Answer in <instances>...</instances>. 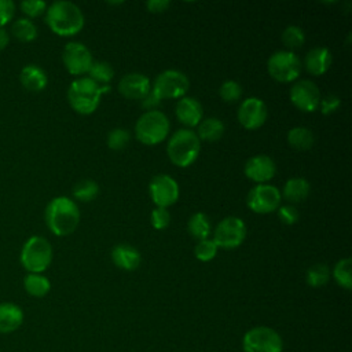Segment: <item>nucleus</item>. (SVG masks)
Here are the masks:
<instances>
[{
  "instance_id": "4",
  "label": "nucleus",
  "mask_w": 352,
  "mask_h": 352,
  "mask_svg": "<svg viewBox=\"0 0 352 352\" xmlns=\"http://www.w3.org/2000/svg\"><path fill=\"white\" fill-rule=\"evenodd\" d=\"M201 151V140L195 131L188 128L177 129L172 133L166 144V154L172 164L187 168L195 162Z\"/></svg>"
},
{
  "instance_id": "39",
  "label": "nucleus",
  "mask_w": 352,
  "mask_h": 352,
  "mask_svg": "<svg viewBox=\"0 0 352 352\" xmlns=\"http://www.w3.org/2000/svg\"><path fill=\"white\" fill-rule=\"evenodd\" d=\"M276 214H278V219L286 226H292L297 223L300 216L298 210L293 205H279V208L276 209Z\"/></svg>"
},
{
  "instance_id": "21",
  "label": "nucleus",
  "mask_w": 352,
  "mask_h": 352,
  "mask_svg": "<svg viewBox=\"0 0 352 352\" xmlns=\"http://www.w3.org/2000/svg\"><path fill=\"white\" fill-rule=\"evenodd\" d=\"M19 81L23 88L32 92H40L43 91L48 84V77L44 69H41L38 65L29 63L23 66V69L19 73Z\"/></svg>"
},
{
  "instance_id": "2",
  "label": "nucleus",
  "mask_w": 352,
  "mask_h": 352,
  "mask_svg": "<svg viewBox=\"0 0 352 352\" xmlns=\"http://www.w3.org/2000/svg\"><path fill=\"white\" fill-rule=\"evenodd\" d=\"M45 224L56 236H66L76 231L80 223L77 204L65 195L52 198L45 208Z\"/></svg>"
},
{
  "instance_id": "19",
  "label": "nucleus",
  "mask_w": 352,
  "mask_h": 352,
  "mask_svg": "<svg viewBox=\"0 0 352 352\" xmlns=\"http://www.w3.org/2000/svg\"><path fill=\"white\" fill-rule=\"evenodd\" d=\"M110 256H111V260H113L114 265L120 270H124V271H133L142 263L140 252L129 243L116 245L113 248Z\"/></svg>"
},
{
  "instance_id": "1",
  "label": "nucleus",
  "mask_w": 352,
  "mask_h": 352,
  "mask_svg": "<svg viewBox=\"0 0 352 352\" xmlns=\"http://www.w3.org/2000/svg\"><path fill=\"white\" fill-rule=\"evenodd\" d=\"M84 14L81 8L67 0H56L45 10V22L58 36L70 37L84 28Z\"/></svg>"
},
{
  "instance_id": "16",
  "label": "nucleus",
  "mask_w": 352,
  "mask_h": 352,
  "mask_svg": "<svg viewBox=\"0 0 352 352\" xmlns=\"http://www.w3.org/2000/svg\"><path fill=\"white\" fill-rule=\"evenodd\" d=\"M275 172H276L275 161L265 154H257L250 157L243 166L245 176L249 180L256 182L257 184H265L268 180H271L275 176Z\"/></svg>"
},
{
  "instance_id": "44",
  "label": "nucleus",
  "mask_w": 352,
  "mask_h": 352,
  "mask_svg": "<svg viewBox=\"0 0 352 352\" xmlns=\"http://www.w3.org/2000/svg\"><path fill=\"white\" fill-rule=\"evenodd\" d=\"M10 43V34L4 28H0V51L4 50Z\"/></svg>"
},
{
  "instance_id": "10",
  "label": "nucleus",
  "mask_w": 352,
  "mask_h": 352,
  "mask_svg": "<svg viewBox=\"0 0 352 352\" xmlns=\"http://www.w3.org/2000/svg\"><path fill=\"white\" fill-rule=\"evenodd\" d=\"M246 238V224L236 216L224 217L213 230V242L221 249H235Z\"/></svg>"
},
{
  "instance_id": "42",
  "label": "nucleus",
  "mask_w": 352,
  "mask_h": 352,
  "mask_svg": "<svg viewBox=\"0 0 352 352\" xmlns=\"http://www.w3.org/2000/svg\"><path fill=\"white\" fill-rule=\"evenodd\" d=\"M161 100H162V99H161L153 89H150V92L140 100V106H142L143 109H146L147 111H148V110H157V107L160 106Z\"/></svg>"
},
{
  "instance_id": "29",
  "label": "nucleus",
  "mask_w": 352,
  "mask_h": 352,
  "mask_svg": "<svg viewBox=\"0 0 352 352\" xmlns=\"http://www.w3.org/2000/svg\"><path fill=\"white\" fill-rule=\"evenodd\" d=\"M73 198L81 202H89L94 201L99 194V184L95 180L84 179L74 184L73 187Z\"/></svg>"
},
{
  "instance_id": "40",
  "label": "nucleus",
  "mask_w": 352,
  "mask_h": 352,
  "mask_svg": "<svg viewBox=\"0 0 352 352\" xmlns=\"http://www.w3.org/2000/svg\"><path fill=\"white\" fill-rule=\"evenodd\" d=\"M340 106H341V99L336 94H329L324 98H320V102H319L320 113L324 116L333 114L336 110H338Z\"/></svg>"
},
{
  "instance_id": "23",
  "label": "nucleus",
  "mask_w": 352,
  "mask_h": 352,
  "mask_svg": "<svg viewBox=\"0 0 352 352\" xmlns=\"http://www.w3.org/2000/svg\"><path fill=\"white\" fill-rule=\"evenodd\" d=\"M311 191V184L307 179L304 177H290L286 180V183L283 184L280 197H283L286 201L292 202V204H298L302 202Z\"/></svg>"
},
{
  "instance_id": "28",
  "label": "nucleus",
  "mask_w": 352,
  "mask_h": 352,
  "mask_svg": "<svg viewBox=\"0 0 352 352\" xmlns=\"http://www.w3.org/2000/svg\"><path fill=\"white\" fill-rule=\"evenodd\" d=\"M11 33L16 40L22 43H30L36 40L38 30L37 26L29 18H19L14 21L11 26Z\"/></svg>"
},
{
  "instance_id": "11",
  "label": "nucleus",
  "mask_w": 352,
  "mask_h": 352,
  "mask_svg": "<svg viewBox=\"0 0 352 352\" xmlns=\"http://www.w3.org/2000/svg\"><path fill=\"white\" fill-rule=\"evenodd\" d=\"M280 191L272 184H257L246 195L248 208L258 214L275 212L280 205Z\"/></svg>"
},
{
  "instance_id": "38",
  "label": "nucleus",
  "mask_w": 352,
  "mask_h": 352,
  "mask_svg": "<svg viewBox=\"0 0 352 352\" xmlns=\"http://www.w3.org/2000/svg\"><path fill=\"white\" fill-rule=\"evenodd\" d=\"M150 223L155 230H165L170 223V213L166 208H157L150 213Z\"/></svg>"
},
{
  "instance_id": "20",
  "label": "nucleus",
  "mask_w": 352,
  "mask_h": 352,
  "mask_svg": "<svg viewBox=\"0 0 352 352\" xmlns=\"http://www.w3.org/2000/svg\"><path fill=\"white\" fill-rule=\"evenodd\" d=\"M333 62V56L329 48L315 47L309 50L304 58V67L312 76L324 74Z\"/></svg>"
},
{
  "instance_id": "6",
  "label": "nucleus",
  "mask_w": 352,
  "mask_h": 352,
  "mask_svg": "<svg viewBox=\"0 0 352 352\" xmlns=\"http://www.w3.org/2000/svg\"><path fill=\"white\" fill-rule=\"evenodd\" d=\"M52 261V246L40 235L30 236L22 246L21 264L29 274L44 272Z\"/></svg>"
},
{
  "instance_id": "41",
  "label": "nucleus",
  "mask_w": 352,
  "mask_h": 352,
  "mask_svg": "<svg viewBox=\"0 0 352 352\" xmlns=\"http://www.w3.org/2000/svg\"><path fill=\"white\" fill-rule=\"evenodd\" d=\"M15 15V4L11 0H0V28H4Z\"/></svg>"
},
{
  "instance_id": "30",
  "label": "nucleus",
  "mask_w": 352,
  "mask_h": 352,
  "mask_svg": "<svg viewBox=\"0 0 352 352\" xmlns=\"http://www.w3.org/2000/svg\"><path fill=\"white\" fill-rule=\"evenodd\" d=\"M113 77H114L113 66L104 60L94 62L88 72V78L95 81L98 85H109Z\"/></svg>"
},
{
  "instance_id": "7",
  "label": "nucleus",
  "mask_w": 352,
  "mask_h": 352,
  "mask_svg": "<svg viewBox=\"0 0 352 352\" xmlns=\"http://www.w3.org/2000/svg\"><path fill=\"white\" fill-rule=\"evenodd\" d=\"M267 70L275 81L292 82L301 73V60L293 51L280 50L271 54L267 60Z\"/></svg>"
},
{
  "instance_id": "26",
  "label": "nucleus",
  "mask_w": 352,
  "mask_h": 352,
  "mask_svg": "<svg viewBox=\"0 0 352 352\" xmlns=\"http://www.w3.org/2000/svg\"><path fill=\"white\" fill-rule=\"evenodd\" d=\"M286 139L293 148L300 151L311 148L315 142L312 131L305 126H293L292 129H289Z\"/></svg>"
},
{
  "instance_id": "37",
  "label": "nucleus",
  "mask_w": 352,
  "mask_h": 352,
  "mask_svg": "<svg viewBox=\"0 0 352 352\" xmlns=\"http://www.w3.org/2000/svg\"><path fill=\"white\" fill-rule=\"evenodd\" d=\"M19 7L28 18H37V16L45 14V10L48 6L43 0H23L19 4Z\"/></svg>"
},
{
  "instance_id": "3",
  "label": "nucleus",
  "mask_w": 352,
  "mask_h": 352,
  "mask_svg": "<svg viewBox=\"0 0 352 352\" xmlns=\"http://www.w3.org/2000/svg\"><path fill=\"white\" fill-rule=\"evenodd\" d=\"M109 89V85H98L88 77L76 78L67 88V100L76 113L88 116L98 109L100 96Z\"/></svg>"
},
{
  "instance_id": "18",
  "label": "nucleus",
  "mask_w": 352,
  "mask_h": 352,
  "mask_svg": "<svg viewBox=\"0 0 352 352\" xmlns=\"http://www.w3.org/2000/svg\"><path fill=\"white\" fill-rule=\"evenodd\" d=\"M175 114L180 124L191 129L192 126H197L202 121L204 109H202V104L195 98L183 96L177 100L175 106Z\"/></svg>"
},
{
  "instance_id": "13",
  "label": "nucleus",
  "mask_w": 352,
  "mask_h": 352,
  "mask_svg": "<svg viewBox=\"0 0 352 352\" xmlns=\"http://www.w3.org/2000/svg\"><path fill=\"white\" fill-rule=\"evenodd\" d=\"M148 192L151 201L157 208H169L179 199V184L177 182L166 173L155 175L148 184Z\"/></svg>"
},
{
  "instance_id": "12",
  "label": "nucleus",
  "mask_w": 352,
  "mask_h": 352,
  "mask_svg": "<svg viewBox=\"0 0 352 352\" xmlns=\"http://www.w3.org/2000/svg\"><path fill=\"white\" fill-rule=\"evenodd\" d=\"M62 62L66 70L73 76L88 74L94 58L88 47L80 41H70L62 51Z\"/></svg>"
},
{
  "instance_id": "15",
  "label": "nucleus",
  "mask_w": 352,
  "mask_h": 352,
  "mask_svg": "<svg viewBox=\"0 0 352 352\" xmlns=\"http://www.w3.org/2000/svg\"><path fill=\"white\" fill-rule=\"evenodd\" d=\"M267 106L265 103L257 98V96H250L242 100V103L238 107V121L245 129H258L260 126L264 125L267 120Z\"/></svg>"
},
{
  "instance_id": "8",
  "label": "nucleus",
  "mask_w": 352,
  "mask_h": 352,
  "mask_svg": "<svg viewBox=\"0 0 352 352\" xmlns=\"http://www.w3.org/2000/svg\"><path fill=\"white\" fill-rule=\"evenodd\" d=\"M242 348L243 352H282L283 341L274 329L256 326L245 333Z\"/></svg>"
},
{
  "instance_id": "36",
  "label": "nucleus",
  "mask_w": 352,
  "mask_h": 352,
  "mask_svg": "<svg viewBox=\"0 0 352 352\" xmlns=\"http://www.w3.org/2000/svg\"><path fill=\"white\" fill-rule=\"evenodd\" d=\"M217 245L213 242V239L208 238L204 241H198V243L194 248V256L195 258H198L199 261H210L214 258V256L217 254Z\"/></svg>"
},
{
  "instance_id": "25",
  "label": "nucleus",
  "mask_w": 352,
  "mask_h": 352,
  "mask_svg": "<svg viewBox=\"0 0 352 352\" xmlns=\"http://www.w3.org/2000/svg\"><path fill=\"white\" fill-rule=\"evenodd\" d=\"M187 231L197 241L208 239L212 232L210 219L208 217V214H205L202 212H197V213L191 214V217L187 221Z\"/></svg>"
},
{
  "instance_id": "22",
  "label": "nucleus",
  "mask_w": 352,
  "mask_h": 352,
  "mask_svg": "<svg viewBox=\"0 0 352 352\" xmlns=\"http://www.w3.org/2000/svg\"><path fill=\"white\" fill-rule=\"evenodd\" d=\"M23 323V311L14 302H0V333L10 334Z\"/></svg>"
},
{
  "instance_id": "32",
  "label": "nucleus",
  "mask_w": 352,
  "mask_h": 352,
  "mask_svg": "<svg viewBox=\"0 0 352 352\" xmlns=\"http://www.w3.org/2000/svg\"><path fill=\"white\" fill-rule=\"evenodd\" d=\"M351 258H341L336 263L333 268V278L338 286L345 290H351L352 287V275H351Z\"/></svg>"
},
{
  "instance_id": "24",
  "label": "nucleus",
  "mask_w": 352,
  "mask_h": 352,
  "mask_svg": "<svg viewBox=\"0 0 352 352\" xmlns=\"http://www.w3.org/2000/svg\"><path fill=\"white\" fill-rule=\"evenodd\" d=\"M197 136L199 138V140H205V142H216L219 140L226 131V125L224 122L217 118V117H208V118H202V121L197 125Z\"/></svg>"
},
{
  "instance_id": "31",
  "label": "nucleus",
  "mask_w": 352,
  "mask_h": 352,
  "mask_svg": "<svg viewBox=\"0 0 352 352\" xmlns=\"http://www.w3.org/2000/svg\"><path fill=\"white\" fill-rule=\"evenodd\" d=\"M329 279H330V268L323 263L314 264L307 270L305 280L311 287H322L329 282Z\"/></svg>"
},
{
  "instance_id": "9",
  "label": "nucleus",
  "mask_w": 352,
  "mask_h": 352,
  "mask_svg": "<svg viewBox=\"0 0 352 352\" xmlns=\"http://www.w3.org/2000/svg\"><path fill=\"white\" fill-rule=\"evenodd\" d=\"M188 88V77L176 69H166L161 72L151 85V89L161 99H180L186 96Z\"/></svg>"
},
{
  "instance_id": "33",
  "label": "nucleus",
  "mask_w": 352,
  "mask_h": 352,
  "mask_svg": "<svg viewBox=\"0 0 352 352\" xmlns=\"http://www.w3.org/2000/svg\"><path fill=\"white\" fill-rule=\"evenodd\" d=\"M282 43L289 48V51L302 47L305 43V33L297 25H290L282 32Z\"/></svg>"
},
{
  "instance_id": "14",
  "label": "nucleus",
  "mask_w": 352,
  "mask_h": 352,
  "mask_svg": "<svg viewBox=\"0 0 352 352\" xmlns=\"http://www.w3.org/2000/svg\"><path fill=\"white\" fill-rule=\"evenodd\" d=\"M290 102L301 111L312 113L319 107L320 91L312 80H297L289 91Z\"/></svg>"
},
{
  "instance_id": "43",
  "label": "nucleus",
  "mask_w": 352,
  "mask_h": 352,
  "mask_svg": "<svg viewBox=\"0 0 352 352\" xmlns=\"http://www.w3.org/2000/svg\"><path fill=\"white\" fill-rule=\"evenodd\" d=\"M146 7L153 14H162V12L168 11V8L170 7V1L169 0H148L146 3Z\"/></svg>"
},
{
  "instance_id": "35",
  "label": "nucleus",
  "mask_w": 352,
  "mask_h": 352,
  "mask_svg": "<svg viewBox=\"0 0 352 352\" xmlns=\"http://www.w3.org/2000/svg\"><path fill=\"white\" fill-rule=\"evenodd\" d=\"M242 92L243 91H242L241 84L235 80H226L219 88L220 98L227 103H234V102L239 100V98L242 96Z\"/></svg>"
},
{
  "instance_id": "27",
  "label": "nucleus",
  "mask_w": 352,
  "mask_h": 352,
  "mask_svg": "<svg viewBox=\"0 0 352 352\" xmlns=\"http://www.w3.org/2000/svg\"><path fill=\"white\" fill-rule=\"evenodd\" d=\"M23 287L33 297H44L51 290V282L43 274H28L23 278Z\"/></svg>"
},
{
  "instance_id": "17",
  "label": "nucleus",
  "mask_w": 352,
  "mask_h": 352,
  "mask_svg": "<svg viewBox=\"0 0 352 352\" xmlns=\"http://www.w3.org/2000/svg\"><path fill=\"white\" fill-rule=\"evenodd\" d=\"M151 89L150 78L138 72L128 73L118 81V92L126 99L142 100Z\"/></svg>"
},
{
  "instance_id": "34",
  "label": "nucleus",
  "mask_w": 352,
  "mask_h": 352,
  "mask_svg": "<svg viewBox=\"0 0 352 352\" xmlns=\"http://www.w3.org/2000/svg\"><path fill=\"white\" fill-rule=\"evenodd\" d=\"M129 140H131V133L125 128H114L107 133V138H106L107 147L116 151L125 148Z\"/></svg>"
},
{
  "instance_id": "5",
  "label": "nucleus",
  "mask_w": 352,
  "mask_h": 352,
  "mask_svg": "<svg viewBox=\"0 0 352 352\" xmlns=\"http://www.w3.org/2000/svg\"><path fill=\"white\" fill-rule=\"evenodd\" d=\"M170 131L169 118L160 110L144 111L135 124L136 139L146 146L162 143Z\"/></svg>"
}]
</instances>
